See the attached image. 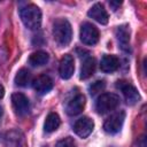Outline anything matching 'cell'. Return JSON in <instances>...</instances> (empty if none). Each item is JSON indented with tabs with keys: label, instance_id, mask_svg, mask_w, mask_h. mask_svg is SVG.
Returning <instances> with one entry per match:
<instances>
[{
	"label": "cell",
	"instance_id": "277c9868",
	"mask_svg": "<svg viewBox=\"0 0 147 147\" xmlns=\"http://www.w3.org/2000/svg\"><path fill=\"white\" fill-rule=\"evenodd\" d=\"M125 119V113L123 110H119L115 114H113L110 117H108L103 124V129L109 134H116L121 131L123 123Z\"/></svg>",
	"mask_w": 147,
	"mask_h": 147
},
{
	"label": "cell",
	"instance_id": "603a6c76",
	"mask_svg": "<svg viewBox=\"0 0 147 147\" xmlns=\"http://www.w3.org/2000/svg\"><path fill=\"white\" fill-rule=\"evenodd\" d=\"M121 5H122L121 1H110V2H109V6L113 8V10H116Z\"/></svg>",
	"mask_w": 147,
	"mask_h": 147
},
{
	"label": "cell",
	"instance_id": "ffe728a7",
	"mask_svg": "<svg viewBox=\"0 0 147 147\" xmlns=\"http://www.w3.org/2000/svg\"><path fill=\"white\" fill-rule=\"evenodd\" d=\"M106 84H105V80H96L95 83H93L91 86H90V93L91 95H95L96 93L101 92L103 88H105Z\"/></svg>",
	"mask_w": 147,
	"mask_h": 147
},
{
	"label": "cell",
	"instance_id": "7a4b0ae2",
	"mask_svg": "<svg viewBox=\"0 0 147 147\" xmlns=\"http://www.w3.org/2000/svg\"><path fill=\"white\" fill-rule=\"evenodd\" d=\"M20 16L23 24L30 30H37L41 24V11L33 3L23 7L20 10Z\"/></svg>",
	"mask_w": 147,
	"mask_h": 147
},
{
	"label": "cell",
	"instance_id": "5b68a950",
	"mask_svg": "<svg viewBox=\"0 0 147 147\" xmlns=\"http://www.w3.org/2000/svg\"><path fill=\"white\" fill-rule=\"evenodd\" d=\"M99 30L92 23H84L80 26V40L85 45H95L99 41Z\"/></svg>",
	"mask_w": 147,
	"mask_h": 147
},
{
	"label": "cell",
	"instance_id": "8992f818",
	"mask_svg": "<svg viewBox=\"0 0 147 147\" xmlns=\"http://www.w3.org/2000/svg\"><path fill=\"white\" fill-rule=\"evenodd\" d=\"M116 87L123 93L127 105L133 106V105H136L138 102L140 96H139V93H138L137 88L132 84H130V83H127L125 80H118L116 83Z\"/></svg>",
	"mask_w": 147,
	"mask_h": 147
},
{
	"label": "cell",
	"instance_id": "4fadbf2b",
	"mask_svg": "<svg viewBox=\"0 0 147 147\" xmlns=\"http://www.w3.org/2000/svg\"><path fill=\"white\" fill-rule=\"evenodd\" d=\"M116 37L119 44V47L124 52L130 51V29L126 24L119 25L116 29Z\"/></svg>",
	"mask_w": 147,
	"mask_h": 147
},
{
	"label": "cell",
	"instance_id": "3957f363",
	"mask_svg": "<svg viewBox=\"0 0 147 147\" xmlns=\"http://www.w3.org/2000/svg\"><path fill=\"white\" fill-rule=\"evenodd\" d=\"M119 105V96L115 93H103L95 102V110L99 114H106L114 110Z\"/></svg>",
	"mask_w": 147,
	"mask_h": 147
},
{
	"label": "cell",
	"instance_id": "d4e9b609",
	"mask_svg": "<svg viewBox=\"0 0 147 147\" xmlns=\"http://www.w3.org/2000/svg\"><path fill=\"white\" fill-rule=\"evenodd\" d=\"M3 94H5V88H3V86L0 84V99H2Z\"/></svg>",
	"mask_w": 147,
	"mask_h": 147
},
{
	"label": "cell",
	"instance_id": "2e32d148",
	"mask_svg": "<svg viewBox=\"0 0 147 147\" xmlns=\"http://www.w3.org/2000/svg\"><path fill=\"white\" fill-rule=\"evenodd\" d=\"M5 147H23V136L18 131H10L6 134Z\"/></svg>",
	"mask_w": 147,
	"mask_h": 147
},
{
	"label": "cell",
	"instance_id": "5bb4252c",
	"mask_svg": "<svg viewBox=\"0 0 147 147\" xmlns=\"http://www.w3.org/2000/svg\"><path fill=\"white\" fill-rule=\"evenodd\" d=\"M119 67V60L115 55H103L100 62V68L103 72H114Z\"/></svg>",
	"mask_w": 147,
	"mask_h": 147
},
{
	"label": "cell",
	"instance_id": "9a60e30c",
	"mask_svg": "<svg viewBox=\"0 0 147 147\" xmlns=\"http://www.w3.org/2000/svg\"><path fill=\"white\" fill-rule=\"evenodd\" d=\"M95 70V60L91 56H87L84 59L83 63H82V68H80V75L79 78L80 79H87L90 78Z\"/></svg>",
	"mask_w": 147,
	"mask_h": 147
},
{
	"label": "cell",
	"instance_id": "30bf717a",
	"mask_svg": "<svg viewBox=\"0 0 147 147\" xmlns=\"http://www.w3.org/2000/svg\"><path fill=\"white\" fill-rule=\"evenodd\" d=\"M84 107H85V96L83 94H77L67 103L65 111L68 115L75 116V115L80 114Z\"/></svg>",
	"mask_w": 147,
	"mask_h": 147
},
{
	"label": "cell",
	"instance_id": "8fae6325",
	"mask_svg": "<svg viewBox=\"0 0 147 147\" xmlns=\"http://www.w3.org/2000/svg\"><path fill=\"white\" fill-rule=\"evenodd\" d=\"M87 15L91 18H93L94 21H96L98 23H100V24H107L108 23V20H109L108 13H107V10L105 9V7L101 3L93 5L90 8Z\"/></svg>",
	"mask_w": 147,
	"mask_h": 147
},
{
	"label": "cell",
	"instance_id": "52a82bcc",
	"mask_svg": "<svg viewBox=\"0 0 147 147\" xmlns=\"http://www.w3.org/2000/svg\"><path fill=\"white\" fill-rule=\"evenodd\" d=\"M11 103L15 113L18 116H24L29 113L30 102H29V99L23 93H14L11 95Z\"/></svg>",
	"mask_w": 147,
	"mask_h": 147
},
{
	"label": "cell",
	"instance_id": "e0dca14e",
	"mask_svg": "<svg viewBox=\"0 0 147 147\" xmlns=\"http://www.w3.org/2000/svg\"><path fill=\"white\" fill-rule=\"evenodd\" d=\"M49 60V55L44 52V51H37L34 53H32L29 57V63L32 67H41L44 64H46Z\"/></svg>",
	"mask_w": 147,
	"mask_h": 147
},
{
	"label": "cell",
	"instance_id": "d6986e66",
	"mask_svg": "<svg viewBox=\"0 0 147 147\" xmlns=\"http://www.w3.org/2000/svg\"><path fill=\"white\" fill-rule=\"evenodd\" d=\"M31 83V74L28 69L22 68L18 70V72L15 76V84L17 86H22L25 87Z\"/></svg>",
	"mask_w": 147,
	"mask_h": 147
},
{
	"label": "cell",
	"instance_id": "ac0fdd59",
	"mask_svg": "<svg viewBox=\"0 0 147 147\" xmlns=\"http://www.w3.org/2000/svg\"><path fill=\"white\" fill-rule=\"evenodd\" d=\"M61 124V119L59 117V115L56 113H49L48 116L46 117V121H45V124H44V129L46 132H54L59 129Z\"/></svg>",
	"mask_w": 147,
	"mask_h": 147
},
{
	"label": "cell",
	"instance_id": "6da1fadb",
	"mask_svg": "<svg viewBox=\"0 0 147 147\" xmlns=\"http://www.w3.org/2000/svg\"><path fill=\"white\" fill-rule=\"evenodd\" d=\"M53 37L59 46H68L72 38V29L69 21L57 18L53 24Z\"/></svg>",
	"mask_w": 147,
	"mask_h": 147
},
{
	"label": "cell",
	"instance_id": "ba28073f",
	"mask_svg": "<svg viewBox=\"0 0 147 147\" xmlns=\"http://www.w3.org/2000/svg\"><path fill=\"white\" fill-rule=\"evenodd\" d=\"M93 127H94V123H93V121L91 118H88V117H82V118H79L75 123L74 131L80 138H86V137H88L92 133Z\"/></svg>",
	"mask_w": 147,
	"mask_h": 147
},
{
	"label": "cell",
	"instance_id": "7402d4cb",
	"mask_svg": "<svg viewBox=\"0 0 147 147\" xmlns=\"http://www.w3.org/2000/svg\"><path fill=\"white\" fill-rule=\"evenodd\" d=\"M6 59H7V51L0 46V65L6 61Z\"/></svg>",
	"mask_w": 147,
	"mask_h": 147
},
{
	"label": "cell",
	"instance_id": "9c48e42d",
	"mask_svg": "<svg viewBox=\"0 0 147 147\" xmlns=\"http://www.w3.org/2000/svg\"><path fill=\"white\" fill-rule=\"evenodd\" d=\"M75 71V62H74V57L70 54H65L61 62H60V67H59V72L61 78L63 79H69L71 78V76L74 75Z\"/></svg>",
	"mask_w": 147,
	"mask_h": 147
},
{
	"label": "cell",
	"instance_id": "44dd1931",
	"mask_svg": "<svg viewBox=\"0 0 147 147\" xmlns=\"http://www.w3.org/2000/svg\"><path fill=\"white\" fill-rule=\"evenodd\" d=\"M55 147H76V142H75V140H74L72 138L67 137V138L60 140V141L56 144Z\"/></svg>",
	"mask_w": 147,
	"mask_h": 147
},
{
	"label": "cell",
	"instance_id": "7c38bea8",
	"mask_svg": "<svg viewBox=\"0 0 147 147\" xmlns=\"http://www.w3.org/2000/svg\"><path fill=\"white\" fill-rule=\"evenodd\" d=\"M33 88L37 91V93L39 94H46L48 93L52 88H53V80L49 76L47 75H41L39 77H37L33 83Z\"/></svg>",
	"mask_w": 147,
	"mask_h": 147
},
{
	"label": "cell",
	"instance_id": "cb8c5ba5",
	"mask_svg": "<svg viewBox=\"0 0 147 147\" xmlns=\"http://www.w3.org/2000/svg\"><path fill=\"white\" fill-rule=\"evenodd\" d=\"M138 146H139V147H146V138H145V136H142V137L139 139Z\"/></svg>",
	"mask_w": 147,
	"mask_h": 147
}]
</instances>
